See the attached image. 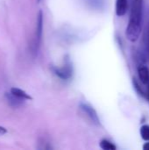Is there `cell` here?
<instances>
[{
  "mask_svg": "<svg viewBox=\"0 0 149 150\" xmlns=\"http://www.w3.org/2000/svg\"><path fill=\"white\" fill-rule=\"evenodd\" d=\"M127 7V0H116V14L119 17H122L126 13Z\"/></svg>",
  "mask_w": 149,
  "mask_h": 150,
  "instance_id": "cell-7",
  "label": "cell"
},
{
  "mask_svg": "<svg viewBox=\"0 0 149 150\" xmlns=\"http://www.w3.org/2000/svg\"><path fill=\"white\" fill-rule=\"evenodd\" d=\"M80 108L83 112V113L86 114V116L90 119V120L93 124H95L96 126L100 125V120L98 118V115H97V112L95 111V109L93 107H91L90 105H89L87 104H81Z\"/></svg>",
  "mask_w": 149,
  "mask_h": 150,
  "instance_id": "cell-4",
  "label": "cell"
},
{
  "mask_svg": "<svg viewBox=\"0 0 149 150\" xmlns=\"http://www.w3.org/2000/svg\"><path fill=\"white\" fill-rule=\"evenodd\" d=\"M7 133V130L6 128L3 127H0V135H4Z\"/></svg>",
  "mask_w": 149,
  "mask_h": 150,
  "instance_id": "cell-11",
  "label": "cell"
},
{
  "mask_svg": "<svg viewBox=\"0 0 149 150\" xmlns=\"http://www.w3.org/2000/svg\"><path fill=\"white\" fill-rule=\"evenodd\" d=\"M143 149L149 150V142H148L147 143H145V144L143 145Z\"/></svg>",
  "mask_w": 149,
  "mask_h": 150,
  "instance_id": "cell-13",
  "label": "cell"
},
{
  "mask_svg": "<svg viewBox=\"0 0 149 150\" xmlns=\"http://www.w3.org/2000/svg\"><path fill=\"white\" fill-rule=\"evenodd\" d=\"M143 14V0H133L129 22L126 27V38L132 41H136L141 33Z\"/></svg>",
  "mask_w": 149,
  "mask_h": 150,
  "instance_id": "cell-1",
  "label": "cell"
},
{
  "mask_svg": "<svg viewBox=\"0 0 149 150\" xmlns=\"http://www.w3.org/2000/svg\"><path fill=\"white\" fill-rule=\"evenodd\" d=\"M42 32H43V13L41 11H39L38 17H37V24H36V30H35V35L32 45V51L34 54L38 53V50L40 46L41 37H42Z\"/></svg>",
  "mask_w": 149,
  "mask_h": 150,
  "instance_id": "cell-2",
  "label": "cell"
},
{
  "mask_svg": "<svg viewBox=\"0 0 149 150\" xmlns=\"http://www.w3.org/2000/svg\"><path fill=\"white\" fill-rule=\"evenodd\" d=\"M37 1H38V2H40V0H37Z\"/></svg>",
  "mask_w": 149,
  "mask_h": 150,
  "instance_id": "cell-14",
  "label": "cell"
},
{
  "mask_svg": "<svg viewBox=\"0 0 149 150\" xmlns=\"http://www.w3.org/2000/svg\"><path fill=\"white\" fill-rule=\"evenodd\" d=\"M146 41H147V45L149 47V25L148 27V30H147V36H146Z\"/></svg>",
  "mask_w": 149,
  "mask_h": 150,
  "instance_id": "cell-12",
  "label": "cell"
},
{
  "mask_svg": "<svg viewBox=\"0 0 149 150\" xmlns=\"http://www.w3.org/2000/svg\"><path fill=\"white\" fill-rule=\"evenodd\" d=\"M54 74L63 80L69 79L72 76V66L68 59H66V62L61 68H53Z\"/></svg>",
  "mask_w": 149,
  "mask_h": 150,
  "instance_id": "cell-3",
  "label": "cell"
},
{
  "mask_svg": "<svg viewBox=\"0 0 149 150\" xmlns=\"http://www.w3.org/2000/svg\"><path fill=\"white\" fill-rule=\"evenodd\" d=\"M10 91H11L13 95H15V96H17L18 98H22V99H24V100H32V98L29 94H27L25 91H22L21 89H18V88H11Z\"/></svg>",
  "mask_w": 149,
  "mask_h": 150,
  "instance_id": "cell-8",
  "label": "cell"
},
{
  "mask_svg": "<svg viewBox=\"0 0 149 150\" xmlns=\"http://www.w3.org/2000/svg\"><path fill=\"white\" fill-rule=\"evenodd\" d=\"M99 146L102 149L104 150H116L117 149V147L110 141L108 140H102L99 143Z\"/></svg>",
  "mask_w": 149,
  "mask_h": 150,
  "instance_id": "cell-9",
  "label": "cell"
},
{
  "mask_svg": "<svg viewBox=\"0 0 149 150\" xmlns=\"http://www.w3.org/2000/svg\"><path fill=\"white\" fill-rule=\"evenodd\" d=\"M141 138L146 141L149 142V126L148 125H144L141 127Z\"/></svg>",
  "mask_w": 149,
  "mask_h": 150,
  "instance_id": "cell-10",
  "label": "cell"
},
{
  "mask_svg": "<svg viewBox=\"0 0 149 150\" xmlns=\"http://www.w3.org/2000/svg\"><path fill=\"white\" fill-rule=\"evenodd\" d=\"M138 75L141 82L144 85H148L149 83V69L146 66H140L138 68Z\"/></svg>",
  "mask_w": 149,
  "mask_h": 150,
  "instance_id": "cell-5",
  "label": "cell"
},
{
  "mask_svg": "<svg viewBox=\"0 0 149 150\" xmlns=\"http://www.w3.org/2000/svg\"><path fill=\"white\" fill-rule=\"evenodd\" d=\"M5 96H6V99H7L8 103L12 107H19L24 104V101H25L24 99L18 98L17 96L13 95L11 91H10V93H6Z\"/></svg>",
  "mask_w": 149,
  "mask_h": 150,
  "instance_id": "cell-6",
  "label": "cell"
}]
</instances>
